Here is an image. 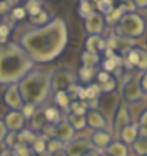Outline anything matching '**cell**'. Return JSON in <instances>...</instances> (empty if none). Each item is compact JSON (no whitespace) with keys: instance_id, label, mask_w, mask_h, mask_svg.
<instances>
[{"instance_id":"6da1fadb","label":"cell","mask_w":147,"mask_h":156,"mask_svg":"<svg viewBox=\"0 0 147 156\" xmlns=\"http://www.w3.org/2000/svg\"><path fill=\"white\" fill-rule=\"evenodd\" d=\"M21 48L33 63H49L65 51L68 44V25L63 17H54L43 27H33L21 35Z\"/></svg>"},{"instance_id":"7a4b0ae2","label":"cell","mask_w":147,"mask_h":156,"mask_svg":"<svg viewBox=\"0 0 147 156\" xmlns=\"http://www.w3.org/2000/svg\"><path fill=\"white\" fill-rule=\"evenodd\" d=\"M33 60L17 43H6L0 46V84H19L33 69Z\"/></svg>"},{"instance_id":"3957f363","label":"cell","mask_w":147,"mask_h":156,"mask_svg":"<svg viewBox=\"0 0 147 156\" xmlns=\"http://www.w3.org/2000/svg\"><path fill=\"white\" fill-rule=\"evenodd\" d=\"M17 88L24 103L41 107L51 95V71L33 68L22 80H19Z\"/></svg>"},{"instance_id":"277c9868","label":"cell","mask_w":147,"mask_h":156,"mask_svg":"<svg viewBox=\"0 0 147 156\" xmlns=\"http://www.w3.org/2000/svg\"><path fill=\"white\" fill-rule=\"evenodd\" d=\"M116 35L119 36H125L130 40H136L145 33V21L144 17L139 16L138 13H128L123 14L122 19L119 21L116 25Z\"/></svg>"},{"instance_id":"5b68a950","label":"cell","mask_w":147,"mask_h":156,"mask_svg":"<svg viewBox=\"0 0 147 156\" xmlns=\"http://www.w3.org/2000/svg\"><path fill=\"white\" fill-rule=\"evenodd\" d=\"M139 79L141 74H133V73H128L122 77V84H120V98L125 101V103L131 104L136 103V101L142 99L144 93H142V88L139 84Z\"/></svg>"},{"instance_id":"8992f818","label":"cell","mask_w":147,"mask_h":156,"mask_svg":"<svg viewBox=\"0 0 147 156\" xmlns=\"http://www.w3.org/2000/svg\"><path fill=\"white\" fill-rule=\"evenodd\" d=\"M78 76L76 73L68 66H60L51 71V91H67L70 87L76 85Z\"/></svg>"},{"instance_id":"52a82bcc","label":"cell","mask_w":147,"mask_h":156,"mask_svg":"<svg viewBox=\"0 0 147 156\" xmlns=\"http://www.w3.org/2000/svg\"><path fill=\"white\" fill-rule=\"evenodd\" d=\"M120 104H122V98H120V93H119V91L106 93V95H101L98 98V109L97 111L106 118L108 128L112 126L114 115H116V112H117V109H119Z\"/></svg>"},{"instance_id":"ba28073f","label":"cell","mask_w":147,"mask_h":156,"mask_svg":"<svg viewBox=\"0 0 147 156\" xmlns=\"http://www.w3.org/2000/svg\"><path fill=\"white\" fill-rule=\"evenodd\" d=\"M106 48L114 51V52H120L122 55H125V54H128L131 49L136 48V40H130V38H125V36H119L114 32H111L109 36L106 38Z\"/></svg>"},{"instance_id":"9c48e42d","label":"cell","mask_w":147,"mask_h":156,"mask_svg":"<svg viewBox=\"0 0 147 156\" xmlns=\"http://www.w3.org/2000/svg\"><path fill=\"white\" fill-rule=\"evenodd\" d=\"M131 123V117H130V111H128V104L122 103L119 106L117 112L114 115V120H112V134H114V140L119 139V134L123 129L125 126H128Z\"/></svg>"},{"instance_id":"30bf717a","label":"cell","mask_w":147,"mask_h":156,"mask_svg":"<svg viewBox=\"0 0 147 156\" xmlns=\"http://www.w3.org/2000/svg\"><path fill=\"white\" fill-rule=\"evenodd\" d=\"M90 147H92V144H90L89 137H75L68 144H65L63 151L68 156H82Z\"/></svg>"},{"instance_id":"8fae6325","label":"cell","mask_w":147,"mask_h":156,"mask_svg":"<svg viewBox=\"0 0 147 156\" xmlns=\"http://www.w3.org/2000/svg\"><path fill=\"white\" fill-rule=\"evenodd\" d=\"M3 103L10 107V111H21L24 106V101L21 98L19 88H17V84L8 85L3 91Z\"/></svg>"},{"instance_id":"7c38bea8","label":"cell","mask_w":147,"mask_h":156,"mask_svg":"<svg viewBox=\"0 0 147 156\" xmlns=\"http://www.w3.org/2000/svg\"><path fill=\"white\" fill-rule=\"evenodd\" d=\"M106 27L105 22V17L100 14L98 11H94L87 19H84V29L87 32L89 36H94V35H101L103 30Z\"/></svg>"},{"instance_id":"4fadbf2b","label":"cell","mask_w":147,"mask_h":156,"mask_svg":"<svg viewBox=\"0 0 147 156\" xmlns=\"http://www.w3.org/2000/svg\"><path fill=\"white\" fill-rule=\"evenodd\" d=\"M25 118L21 114V111H8L3 117V123L6 126L8 133H19L25 126Z\"/></svg>"},{"instance_id":"5bb4252c","label":"cell","mask_w":147,"mask_h":156,"mask_svg":"<svg viewBox=\"0 0 147 156\" xmlns=\"http://www.w3.org/2000/svg\"><path fill=\"white\" fill-rule=\"evenodd\" d=\"M90 139V144L94 148L100 150V151H103L108 148V145L112 142V134L106 131V129H100V131H94L92 133V136L89 137Z\"/></svg>"},{"instance_id":"9a60e30c","label":"cell","mask_w":147,"mask_h":156,"mask_svg":"<svg viewBox=\"0 0 147 156\" xmlns=\"http://www.w3.org/2000/svg\"><path fill=\"white\" fill-rule=\"evenodd\" d=\"M75 129L71 128V125L67 122V118L62 120L56 125V139H59L62 144H68L71 139H75Z\"/></svg>"},{"instance_id":"2e32d148","label":"cell","mask_w":147,"mask_h":156,"mask_svg":"<svg viewBox=\"0 0 147 156\" xmlns=\"http://www.w3.org/2000/svg\"><path fill=\"white\" fill-rule=\"evenodd\" d=\"M86 120H87V126H90L94 131L106 129V128H108L106 118L100 114L97 109H89L87 114H86Z\"/></svg>"},{"instance_id":"e0dca14e","label":"cell","mask_w":147,"mask_h":156,"mask_svg":"<svg viewBox=\"0 0 147 156\" xmlns=\"http://www.w3.org/2000/svg\"><path fill=\"white\" fill-rule=\"evenodd\" d=\"M105 49H106V40L101 35L87 36V40L84 43V51L94 52V54H98L100 55V52H105Z\"/></svg>"},{"instance_id":"ac0fdd59","label":"cell","mask_w":147,"mask_h":156,"mask_svg":"<svg viewBox=\"0 0 147 156\" xmlns=\"http://www.w3.org/2000/svg\"><path fill=\"white\" fill-rule=\"evenodd\" d=\"M138 136H139V125L138 123H130L120 131L117 140H120L122 144H125L128 147V145H133V142L138 139Z\"/></svg>"},{"instance_id":"d6986e66","label":"cell","mask_w":147,"mask_h":156,"mask_svg":"<svg viewBox=\"0 0 147 156\" xmlns=\"http://www.w3.org/2000/svg\"><path fill=\"white\" fill-rule=\"evenodd\" d=\"M46 125V118H44V107H38L35 111L33 117L30 118V129L33 133H41V129L44 128Z\"/></svg>"},{"instance_id":"ffe728a7","label":"cell","mask_w":147,"mask_h":156,"mask_svg":"<svg viewBox=\"0 0 147 156\" xmlns=\"http://www.w3.org/2000/svg\"><path fill=\"white\" fill-rule=\"evenodd\" d=\"M108 156H128V147L120 140H112L105 150Z\"/></svg>"},{"instance_id":"44dd1931","label":"cell","mask_w":147,"mask_h":156,"mask_svg":"<svg viewBox=\"0 0 147 156\" xmlns=\"http://www.w3.org/2000/svg\"><path fill=\"white\" fill-rule=\"evenodd\" d=\"M67 122L71 125V128L76 131H82L87 128V120H86V115H75V114H67L65 115Z\"/></svg>"},{"instance_id":"7402d4cb","label":"cell","mask_w":147,"mask_h":156,"mask_svg":"<svg viewBox=\"0 0 147 156\" xmlns=\"http://www.w3.org/2000/svg\"><path fill=\"white\" fill-rule=\"evenodd\" d=\"M54 103L57 104V109H63L65 112L70 114L71 99H70V96H68L67 91H57V93H54Z\"/></svg>"},{"instance_id":"603a6c76","label":"cell","mask_w":147,"mask_h":156,"mask_svg":"<svg viewBox=\"0 0 147 156\" xmlns=\"http://www.w3.org/2000/svg\"><path fill=\"white\" fill-rule=\"evenodd\" d=\"M44 118H46V123H49V125H57V123L62 120L60 109H57L56 106L44 107Z\"/></svg>"},{"instance_id":"cb8c5ba5","label":"cell","mask_w":147,"mask_h":156,"mask_svg":"<svg viewBox=\"0 0 147 156\" xmlns=\"http://www.w3.org/2000/svg\"><path fill=\"white\" fill-rule=\"evenodd\" d=\"M131 148L136 156H147V136H138V139L133 142Z\"/></svg>"},{"instance_id":"d4e9b609","label":"cell","mask_w":147,"mask_h":156,"mask_svg":"<svg viewBox=\"0 0 147 156\" xmlns=\"http://www.w3.org/2000/svg\"><path fill=\"white\" fill-rule=\"evenodd\" d=\"M29 22H30L33 27H43V25H46V24H49V22H51L49 13L46 11V10H41L38 14L30 16V17H29Z\"/></svg>"},{"instance_id":"484cf974","label":"cell","mask_w":147,"mask_h":156,"mask_svg":"<svg viewBox=\"0 0 147 156\" xmlns=\"http://www.w3.org/2000/svg\"><path fill=\"white\" fill-rule=\"evenodd\" d=\"M81 63H82V66L95 68L100 63V55H98V54H94V52L84 51V52H82V55H81Z\"/></svg>"},{"instance_id":"4316f807","label":"cell","mask_w":147,"mask_h":156,"mask_svg":"<svg viewBox=\"0 0 147 156\" xmlns=\"http://www.w3.org/2000/svg\"><path fill=\"white\" fill-rule=\"evenodd\" d=\"M97 76L95 68H87V66H81L78 71V79L82 82V84H92V79Z\"/></svg>"},{"instance_id":"83f0119b","label":"cell","mask_w":147,"mask_h":156,"mask_svg":"<svg viewBox=\"0 0 147 156\" xmlns=\"http://www.w3.org/2000/svg\"><path fill=\"white\" fill-rule=\"evenodd\" d=\"M36 133H33L32 129H22L17 133V142H19L21 145H27V147H30L33 144V140L36 139Z\"/></svg>"},{"instance_id":"f1b7e54d","label":"cell","mask_w":147,"mask_h":156,"mask_svg":"<svg viewBox=\"0 0 147 156\" xmlns=\"http://www.w3.org/2000/svg\"><path fill=\"white\" fill-rule=\"evenodd\" d=\"M46 142H48V139H46L44 136L38 134V136H36V139L33 140V144L30 145L32 153H36V154H44V153H46Z\"/></svg>"},{"instance_id":"f546056e","label":"cell","mask_w":147,"mask_h":156,"mask_svg":"<svg viewBox=\"0 0 147 156\" xmlns=\"http://www.w3.org/2000/svg\"><path fill=\"white\" fill-rule=\"evenodd\" d=\"M95 3V6H97V10H98V13L101 14L103 17L105 16H108L109 13H111L114 8H116V5H114V2H111V0H98V2H94Z\"/></svg>"},{"instance_id":"4dcf8cb0","label":"cell","mask_w":147,"mask_h":156,"mask_svg":"<svg viewBox=\"0 0 147 156\" xmlns=\"http://www.w3.org/2000/svg\"><path fill=\"white\" fill-rule=\"evenodd\" d=\"M87 111H89V107H87L86 101H71V104H70V114L86 115Z\"/></svg>"},{"instance_id":"1f68e13d","label":"cell","mask_w":147,"mask_h":156,"mask_svg":"<svg viewBox=\"0 0 147 156\" xmlns=\"http://www.w3.org/2000/svg\"><path fill=\"white\" fill-rule=\"evenodd\" d=\"M136 54H138L136 68L139 69V71H142V73H145V71H147V51L136 46Z\"/></svg>"},{"instance_id":"d6a6232c","label":"cell","mask_w":147,"mask_h":156,"mask_svg":"<svg viewBox=\"0 0 147 156\" xmlns=\"http://www.w3.org/2000/svg\"><path fill=\"white\" fill-rule=\"evenodd\" d=\"M63 147H65V144H62L59 139H48V142H46V153L44 154H54L57 153L60 150H63Z\"/></svg>"},{"instance_id":"836d02e7","label":"cell","mask_w":147,"mask_h":156,"mask_svg":"<svg viewBox=\"0 0 147 156\" xmlns=\"http://www.w3.org/2000/svg\"><path fill=\"white\" fill-rule=\"evenodd\" d=\"M122 16H123V11H122L119 6H116L108 16H105V22L109 24V25H117L119 21L122 19Z\"/></svg>"},{"instance_id":"e575fe53","label":"cell","mask_w":147,"mask_h":156,"mask_svg":"<svg viewBox=\"0 0 147 156\" xmlns=\"http://www.w3.org/2000/svg\"><path fill=\"white\" fill-rule=\"evenodd\" d=\"M100 96H101V88L98 84H89L86 87V101L98 99Z\"/></svg>"},{"instance_id":"d590c367","label":"cell","mask_w":147,"mask_h":156,"mask_svg":"<svg viewBox=\"0 0 147 156\" xmlns=\"http://www.w3.org/2000/svg\"><path fill=\"white\" fill-rule=\"evenodd\" d=\"M94 6H92L90 2H87V0H81L79 2V6H78V14L82 17V19H87V17L94 13Z\"/></svg>"},{"instance_id":"8d00e7d4","label":"cell","mask_w":147,"mask_h":156,"mask_svg":"<svg viewBox=\"0 0 147 156\" xmlns=\"http://www.w3.org/2000/svg\"><path fill=\"white\" fill-rule=\"evenodd\" d=\"M24 10L27 13V16H35V14H38L43 8H41V2H36V0H29V2H25V6H24Z\"/></svg>"},{"instance_id":"74e56055","label":"cell","mask_w":147,"mask_h":156,"mask_svg":"<svg viewBox=\"0 0 147 156\" xmlns=\"http://www.w3.org/2000/svg\"><path fill=\"white\" fill-rule=\"evenodd\" d=\"M3 144H5V148L14 150L16 145L19 144V142H17V133H8L6 137H5V140H3Z\"/></svg>"},{"instance_id":"f35d334b","label":"cell","mask_w":147,"mask_h":156,"mask_svg":"<svg viewBox=\"0 0 147 156\" xmlns=\"http://www.w3.org/2000/svg\"><path fill=\"white\" fill-rule=\"evenodd\" d=\"M116 87H117V79H116V77H112L111 80H108L106 84L100 85V88H101V95L112 93V91H116Z\"/></svg>"},{"instance_id":"ab89813d","label":"cell","mask_w":147,"mask_h":156,"mask_svg":"<svg viewBox=\"0 0 147 156\" xmlns=\"http://www.w3.org/2000/svg\"><path fill=\"white\" fill-rule=\"evenodd\" d=\"M138 125H139V136H147V109L141 114Z\"/></svg>"},{"instance_id":"60d3db41","label":"cell","mask_w":147,"mask_h":156,"mask_svg":"<svg viewBox=\"0 0 147 156\" xmlns=\"http://www.w3.org/2000/svg\"><path fill=\"white\" fill-rule=\"evenodd\" d=\"M40 134H41V136H44L46 139H54V137H56V125H49V123H46Z\"/></svg>"},{"instance_id":"b9f144b4","label":"cell","mask_w":147,"mask_h":156,"mask_svg":"<svg viewBox=\"0 0 147 156\" xmlns=\"http://www.w3.org/2000/svg\"><path fill=\"white\" fill-rule=\"evenodd\" d=\"M36 109H38V107H35V106H32V104L24 103V106H22V109H21V114L24 115L25 120H30V118L33 117V114H35Z\"/></svg>"},{"instance_id":"7bdbcfd3","label":"cell","mask_w":147,"mask_h":156,"mask_svg":"<svg viewBox=\"0 0 147 156\" xmlns=\"http://www.w3.org/2000/svg\"><path fill=\"white\" fill-rule=\"evenodd\" d=\"M25 16H27V13H25V10H24V6H14L13 10H11L13 21H21V19H24Z\"/></svg>"},{"instance_id":"ee69618b","label":"cell","mask_w":147,"mask_h":156,"mask_svg":"<svg viewBox=\"0 0 147 156\" xmlns=\"http://www.w3.org/2000/svg\"><path fill=\"white\" fill-rule=\"evenodd\" d=\"M8 36H10V25L0 24V46H2V44H6Z\"/></svg>"},{"instance_id":"f6af8a7d","label":"cell","mask_w":147,"mask_h":156,"mask_svg":"<svg viewBox=\"0 0 147 156\" xmlns=\"http://www.w3.org/2000/svg\"><path fill=\"white\" fill-rule=\"evenodd\" d=\"M14 153H16V156H32V150H30V147H27V145H21V144H17V145H16Z\"/></svg>"},{"instance_id":"bcb514c9","label":"cell","mask_w":147,"mask_h":156,"mask_svg":"<svg viewBox=\"0 0 147 156\" xmlns=\"http://www.w3.org/2000/svg\"><path fill=\"white\" fill-rule=\"evenodd\" d=\"M97 84L98 85H103V84H106L108 80H111L112 77H111V74L109 73H106V71H100V73H97Z\"/></svg>"},{"instance_id":"7dc6e473","label":"cell","mask_w":147,"mask_h":156,"mask_svg":"<svg viewBox=\"0 0 147 156\" xmlns=\"http://www.w3.org/2000/svg\"><path fill=\"white\" fill-rule=\"evenodd\" d=\"M119 8L123 11V14H128V13H136V6H134V2H122L119 5Z\"/></svg>"},{"instance_id":"c3c4849f","label":"cell","mask_w":147,"mask_h":156,"mask_svg":"<svg viewBox=\"0 0 147 156\" xmlns=\"http://www.w3.org/2000/svg\"><path fill=\"white\" fill-rule=\"evenodd\" d=\"M139 84H141V88H142V93H144V95H147V71L141 74Z\"/></svg>"},{"instance_id":"681fc988","label":"cell","mask_w":147,"mask_h":156,"mask_svg":"<svg viewBox=\"0 0 147 156\" xmlns=\"http://www.w3.org/2000/svg\"><path fill=\"white\" fill-rule=\"evenodd\" d=\"M11 10V2H0V14H6Z\"/></svg>"},{"instance_id":"f907efd6","label":"cell","mask_w":147,"mask_h":156,"mask_svg":"<svg viewBox=\"0 0 147 156\" xmlns=\"http://www.w3.org/2000/svg\"><path fill=\"white\" fill-rule=\"evenodd\" d=\"M6 134H8V129H6V126H5L3 120H0V142H3V140H5Z\"/></svg>"},{"instance_id":"816d5d0a","label":"cell","mask_w":147,"mask_h":156,"mask_svg":"<svg viewBox=\"0 0 147 156\" xmlns=\"http://www.w3.org/2000/svg\"><path fill=\"white\" fill-rule=\"evenodd\" d=\"M103 154V151H100V150H97V148H94V147H90V148L82 154V156H101Z\"/></svg>"},{"instance_id":"f5cc1de1","label":"cell","mask_w":147,"mask_h":156,"mask_svg":"<svg viewBox=\"0 0 147 156\" xmlns=\"http://www.w3.org/2000/svg\"><path fill=\"white\" fill-rule=\"evenodd\" d=\"M134 6L139 10H147V0H138V2H134Z\"/></svg>"},{"instance_id":"db71d44e","label":"cell","mask_w":147,"mask_h":156,"mask_svg":"<svg viewBox=\"0 0 147 156\" xmlns=\"http://www.w3.org/2000/svg\"><path fill=\"white\" fill-rule=\"evenodd\" d=\"M0 156H16L14 150H10V148H3L2 153H0Z\"/></svg>"},{"instance_id":"11a10c76","label":"cell","mask_w":147,"mask_h":156,"mask_svg":"<svg viewBox=\"0 0 147 156\" xmlns=\"http://www.w3.org/2000/svg\"><path fill=\"white\" fill-rule=\"evenodd\" d=\"M52 156H68L65 151H63V150H60V151H57V153H54Z\"/></svg>"},{"instance_id":"9f6ffc18","label":"cell","mask_w":147,"mask_h":156,"mask_svg":"<svg viewBox=\"0 0 147 156\" xmlns=\"http://www.w3.org/2000/svg\"><path fill=\"white\" fill-rule=\"evenodd\" d=\"M101 156H108V154H106V153H103V154H101Z\"/></svg>"},{"instance_id":"6f0895ef","label":"cell","mask_w":147,"mask_h":156,"mask_svg":"<svg viewBox=\"0 0 147 156\" xmlns=\"http://www.w3.org/2000/svg\"><path fill=\"white\" fill-rule=\"evenodd\" d=\"M145 16H147V10H145Z\"/></svg>"}]
</instances>
